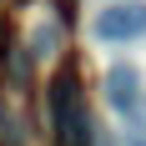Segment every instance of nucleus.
Segmentation results:
<instances>
[{"mask_svg": "<svg viewBox=\"0 0 146 146\" xmlns=\"http://www.w3.org/2000/svg\"><path fill=\"white\" fill-rule=\"evenodd\" d=\"M50 126H56L60 146H91V111H86V91H81L76 71H60L50 86Z\"/></svg>", "mask_w": 146, "mask_h": 146, "instance_id": "nucleus-1", "label": "nucleus"}, {"mask_svg": "<svg viewBox=\"0 0 146 146\" xmlns=\"http://www.w3.org/2000/svg\"><path fill=\"white\" fill-rule=\"evenodd\" d=\"M30 40L40 45V56H50V45H56V25H40L35 35H30Z\"/></svg>", "mask_w": 146, "mask_h": 146, "instance_id": "nucleus-4", "label": "nucleus"}, {"mask_svg": "<svg viewBox=\"0 0 146 146\" xmlns=\"http://www.w3.org/2000/svg\"><path fill=\"white\" fill-rule=\"evenodd\" d=\"M91 35L106 45H126L146 35V0H126V5H106L96 20H91Z\"/></svg>", "mask_w": 146, "mask_h": 146, "instance_id": "nucleus-2", "label": "nucleus"}, {"mask_svg": "<svg viewBox=\"0 0 146 146\" xmlns=\"http://www.w3.org/2000/svg\"><path fill=\"white\" fill-rule=\"evenodd\" d=\"M106 101L116 106L121 116L141 121V116H146V101H141V71H136V66H111V71H106Z\"/></svg>", "mask_w": 146, "mask_h": 146, "instance_id": "nucleus-3", "label": "nucleus"}, {"mask_svg": "<svg viewBox=\"0 0 146 146\" xmlns=\"http://www.w3.org/2000/svg\"><path fill=\"white\" fill-rule=\"evenodd\" d=\"M131 146H146V141H141V136H136V141H131Z\"/></svg>", "mask_w": 146, "mask_h": 146, "instance_id": "nucleus-5", "label": "nucleus"}]
</instances>
